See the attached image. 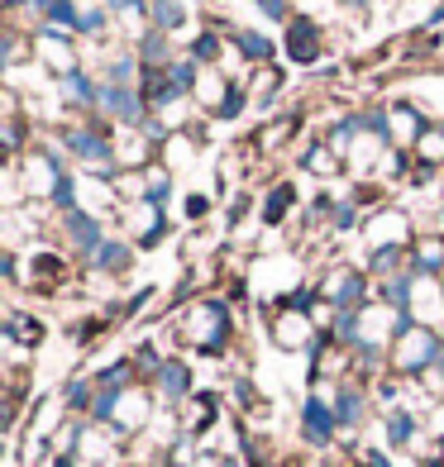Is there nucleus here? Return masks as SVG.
<instances>
[{
  "instance_id": "22",
  "label": "nucleus",
  "mask_w": 444,
  "mask_h": 467,
  "mask_svg": "<svg viewBox=\"0 0 444 467\" xmlns=\"http://www.w3.org/2000/svg\"><path fill=\"white\" fill-rule=\"evenodd\" d=\"M334 420H344V424H354V420H358V396H354V391H344V396H340V406H334Z\"/></svg>"
},
{
  "instance_id": "13",
  "label": "nucleus",
  "mask_w": 444,
  "mask_h": 467,
  "mask_svg": "<svg viewBox=\"0 0 444 467\" xmlns=\"http://www.w3.org/2000/svg\"><path fill=\"white\" fill-rule=\"evenodd\" d=\"M291 57L296 62H311L315 57V29L311 25H296L291 29Z\"/></svg>"
},
{
  "instance_id": "6",
  "label": "nucleus",
  "mask_w": 444,
  "mask_h": 467,
  "mask_svg": "<svg viewBox=\"0 0 444 467\" xmlns=\"http://www.w3.org/2000/svg\"><path fill=\"white\" fill-rule=\"evenodd\" d=\"M68 148H72L77 158H91V162H105V158H111V143L96 139V130H72V134H68Z\"/></svg>"
},
{
  "instance_id": "24",
  "label": "nucleus",
  "mask_w": 444,
  "mask_h": 467,
  "mask_svg": "<svg viewBox=\"0 0 444 467\" xmlns=\"http://www.w3.org/2000/svg\"><path fill=\"white\" fill-rule=\"evenodd\" d=\"M439 258H444V244H420V253H416L420 267H439Z\"/></svg>"
},
{
  "instance_id": "11",
  "label": "nucleus",
  "mask_w": 444,
  "mask_h": 467,
  "mask_svg": "<svg viewBox=\"0 0 444 467\" xmlns=\"http://www.w3.org/2000/svg\"><path fill=\"white\" fill-rule=\"evenodd\" d=\"M34 5H38L44 19H53V25H77V19H81L72 0H34Z\"/></svg>"
},
{
  "instance_id": "8",
  "label": "nucleus",
  "mask_w": 444,
  "mask_h": 467,
  "mask_svg": "<svg viewBox=\"0 0 444 467\" xmlns=\"http://www.w3.org/2000/svg\"><path fill=\"white\" fill-rule=\"evenodd\" d=\"M306 434H311V443H325L330 434H334V415L321 406V400H306Z\"/></svg>"
},
{
  "instance_id": "18",
  "label": "nucleus",
  "mask_w": 444,
  "mask_h": 467,
  "mask_svg": "<svg viewBox=\"0 0 444 467\" xmlns=\"http://www.w3.org/2000/svg\"><path fill=\"white\" fill-rule=\"evenodd\" d=\"M143 62H148V67H163V62H167V44H163V38H153V34L143 38Z\"/></svg>"
},
{
  "instance_id": "32",
  "label": "nucleus",
  "mask_w": 444,
  "mask_h": 467,
  "mask_svg": "<svg viewBox=\"0 0 444 467\" xmlns=\"http://www.w3.org/2000/svg\"><path fill=\"white\" fill-rule=\"evenodd\" d=\"M259 5H263L272 19H282V0H259Z\"/></svg>"
},
{
  "instance_id": "35",
  "label": "nucleus",
  "mask_w": 444,
  "mask_h": 467,
  "mask_svg": "<svg viewBox=\"0 0 444 467\" xmlns=\"http://www.w3.org/2000/svg\"><path fill=\"white\" fill-rule=\"evenodd\" d=\"M220 467H235V462H220Z\"/></svg>"
},
{
  "instance_id": "36",
  "label": "nucleus",
  "mask_w": 444,
  "mask_h": 467,
  "mask_svg": "<svg viewBox=\"0 0 444 467\" xmlns=\"http://www.w3.org/2000/svg\"><path fill=\"white\" fill-rule=\"evenodd\" d=\"M10 5H19V0H10Z\"/></svg>"
},
{
  "instance_id": "27",
  "label": "nucleus",
  "mask_w": 444,
  "mask_h": 467,
  "mask_svg": "<svg viewBox=\"0 0 444 467\" xmlns=\"http://www.w3.org/2000/svg\"><path fill=\"white\" fill-rule=\"evenodd\" d=\"M220 110H225V115H239V110H244V91H225Z\"/></svg>"
},
{
  "instance_id": "29",
  "label": "nucleus",
  "mask_w": 444,
  "mask_h": 467,
  "mask_svg": "<svg viewBox=\"0 0 444 467\" xmlns=\"http://www.w3.org/2000/svg\"><path fill=\"white\" fill-rule=\"evenodd\" d=\"M100 25H105V19H100V10H87V15L77 19V29H100Z\"/></svg>"
},
{
  "instance_id": "26",
  "label": "nucleus",
  "mask_w": 444,
  "mask_h": 467,
  "mask_svg": "<svg viewBox=\"0 0 444 467\" xmlns=\"http://www.w3.org/2000/svg\"><path fill=\"white\" fill-rule=\"evenodd\" d=\"M148 196H153V201L167 196V172H158V167H153V177H148Z\"/></svg>"
},
{
  "instance_id": "3",
  "label": "nucleus",
  "mask_w": 444,
  "mask_h": 467,
  "mask_svg": "<svg viewBox=\"0 0 444 467\" xmlns=\"http://www.w3.org/2000/svg\"><path fill=\"white\" fill-rule=\"evenodd\" d=\"M325 296H330V301H340L344 310H354L358 296H364V277L349 272V267H334L330 277H325Z\"/></svg>"
},
{
  "instance_id": "28",
  "label": "nucleus",
  "mask_w": 444,
  "mask_h": 467,
  "mask_svg": "<svg viewBox=\"0 0 444 467\" xmlns=\"http://www.w3.org/2000/svg\"><path fill=\"white\" fill-rule=\"evenodd\" d=\"M311 167H315V172H321V177H330V153H325V148H315V153H311Z\"/></svg>"
},
{
  "instance_id": "1",
  "label": "nucleus",
  "mask_w": 444,
  "mask_h": 467,
  "mask_svg": "<svg viewBox=\"0 0 444 467\" xmlns=\"http://www.w3.org/2000/svg\"><path fill=\"white\" fill-rule=\"evenodd\" d=\"M439 358H444L439 353V338L430 329H416V325L401 329V344H396V368L401 372H430Z\"/></svg>"
},
{
  "instance_id": "7",
  "label": "nucleus",
  "mask_w": 444,
  "mask_h": 467,
  "mask_svg": "<svg viewBox=\"0 0 444 467\" xmlns=\"http://www.w3.org/2000/svg\"><path fill=\"white\" fill-rule=\"evenodd\" d=\"M272 338H278L282 348H301L306 338H311V325L301 320V315H282V320L272 325Z\"/></svg>"
},
{
  "instance_id": "34",
  "label": "nucleus",
  "mask_w": 444,
  "mask_h": 467,
  "mask_svg": "<svg viewBox=\"0 0 444 467\" xmlns=\"http://www.w3.org/2000/svg\"><path fill=\"white\" fill-rule=\"evenodd\" d=\"M58 467H77V458H58Z\"/></svg>"
},
{
  "instance_id": "10",
  "label": "nucleus",
  "mask_w": 444,
  "mask_h": 467,
  "mask_svg": "<svg viewBox=\"0 0 444 467\" xmlns=\"http://www.w3.org/2000/svg\"><path fill=\"white\" fill-rule=\"evenodd\" d=\"M68 229H72V239L87 248V253H100V229H96V220H87L81 210H72V215H68Z\"/></svg>"
},
{
  "instance_id": "5",
  "label": "nucleus",
  "mask_w": 444,
  "mask_h": 467,
  "mask_svg": "<svg viewBox=\"0 0 444 467\" xmlns=\"http://www.w3.org/2000/svg\"><path fill=\"white\" fill-rule=\"evenodd\" d=\"M387 124H392V139L396 143H420V115L411 110V105H392V110H387Z\"/></svg>"
},
{
  "instance_id": "23",
  "label": "nucleus",
  "mask_w": 444,
  "mask_h": 467,
  "mask_svg": "<svg viewBox=\"0 0 444 467\" xmlns=\"http://www.w3.org/2000/svg\"><path fill=\"white\" fill-rule=\"evenodd\" d=\"M216 415V406H210V396H196V406L186 410V420H196V430H206V420Z\"/></svg>"
},
{
  "instance_id": "2",
  "label": "nucleus",
  "mask_w": 444,
  "mask_h": 467,
  "mask_svg": "<svg viewBox=\"0 0 444 467\" xmlns=\"http://www.w3.org/2000/svg\"><path fill=\"white\" fill-rule=\"evenodd\" d=\"M225 334H229V315H225V306H196L192 315H186V338H192L196 348L216 353V348L225 344Z\"/></svg>"
},
{
  "instance_id": "19",
  "label": "nucleus",
  "mask_w": 444,
  "mask_h": 467,
  "mask_svg": "<svg viewBox=\"0 0 444 467\" xmlns=\"http://www.w3.org/2000/svg\"><path fill=\"white\" fill-rule=\"evenodd\" d=\"M373 234H377V239H401V234H407V220H401V215H387V220L373 224Z\"/></svg>"
},
{
  "instance_id": "14",
  "label": "nucleus",
  "mask_w": 444,
  "mask_h": 467,
  "mask_svg": "<svg viewBox=\"0 0 444 467\" xmlns=\"http://www.w3.org/2000/svg\"><path fill=\"white\" fill-rule=\"evenodd\" d=\"M153 15L163 29H177L182 25V0H153Z\"/></svg>"
},
{
  "instance_id": "15",
  "label": "nucleus",
  "mask_w": 444,
  "mask_h": 467,
  "mask_svg": "<svg viewBox=\"0 0 444 467\" xmlns=\"http://www.w3.org/2000/svg\"><path fill=\"white\" fill-rule=\"evenodd\" d=\"M239 38V48L253 57V62H263V57H272V44H268V38L263 34H235Z\"/></svg>"
},
{
  "instance_id": "31",
  "label": "nucleus",
  "mask_w": 444,
  "mask_h": 467,
  "mask_svg": "<svg viewBox=\"0 0 444 467\" xmlns=\"http://www.w3.org/2000/svg\"><path fill=\"white\" fill-rule=\"evenodd\" d=\"M334 224L349 229V224H354V205H340V210H334Z\"/></svg>"
},
{
  "instance_id": "30",
  "label": "nucleus",
  "mask_w": 444,
  "mask_h": 467,
  "mask_svg": "<svg viewBox=\"0 0 444 467\" xmlns=\"http://www.w3.org/2000/svg\"><path fill=\"white\" fill-rule=\"evenodd\" d=\"M216 48H220V44H216L210 34H206V38H196V53H201V57H216Z\"/></svg>"
},
{
  "instance_id": "25",
  "label": "nucleus",
  "mask_w": 444,
  "mask_h": 467,
  "mask_svg": "<svg viewBox=\"0 0 444 467\" xmlns=\"http://www.w3.org/2000/svg\"><path fill=\"white\" fill-rule=\"evenodd\" d=\"M387 434H392V443H407L411 439V420L407 415H392L387 420Z\"/></svg>"
},
{
  "instance_id": "21",
  "label": "nucleus",
  "mask_w": 444,
  "mask_h": 467,
  "mask_svg": "<svg viewBox=\"0 0 444 467\" xmlns=\"http://www.w3.org/2000/svg\"><path fill=\"white\" fill-rule=\"evenodd\" d=\"M291 205V186H278V191H272V201H268V210H263V215L268 220H282V210Z\"/></svg>"
},
{
  "instance_id": "12",
  "label": "nucleus",
  "mask_w": 444,
  "mask_h": 467,
  "mask_svg": "<svg viewBox=\"0 0 444 467\" xmlns=\"http://www.w3.org/2000/svg\"><path fill=\"white\" fill-rule=\"evenodd\" d=\"M158 381H163V391H167V396H182L186 387H192V377H186L182 363H163V368H158Z\"/></svg>"
},
{
  "instance_id": "4",
  "label": "nucleus",
  "mask_w": 444,
  "mask_h": 467,
  "mask_svg": "<svg viewBox=\"0 0 444 467\" xmlns=\"http://www.w3.org/2000/svg\"><path fill=\"white\" fill-rule=\"evenodd\" d=\"M38 53H44V62L53 72H62V77H72V67H77V57H72V48L62 44L58 34H38Z\"/></svg>"
},
{
  "instance_id": "33",
  "label": "nucleus",
  "mask_w": 444,
  "mask_h": 467,
  "mask_svg": "<svg viewBox=\"0 0 444 467\" xmlns=\"http://www.w3.org/2000/svg\"><path fill=\"white\" fill-rule=\"evenodd\" d=\"M430 381H435V387H439V391H444V358H439V363H435V368H430Z\"/></svg>"
},
{
  "instance_id": "17",
  "label": "nucleus",
  "mask_w": 444,
  "mask_h": 467,
  "mask_svg": "<svg viewBox=\"0 0 444 467\" xmlns=\"http://www.w3.org/2000/svg\"><path fill=\"white\" fill-rule=\"evenodd\" d=\"M62 96H68V100H91V81L87 77H62Z\"/></svg>"
},
{
  "instance_id": "16",
  "label": "nucleus",
  "mask_w": 444,
  "mask_h": 467,
  "mask_svg": "<svg viewBox=\"0 0 444 467\" xmlns=\"http://www.w3.org/2000/svg\"><path fill=\"white\" fill-rule=\"evenodd\" d=\"M96 258H100V267H130V248H120V244H100V253H96Z\"/></svg>"
},
{
  "instance_id": "20",
  "label": "nucleus",
  "mask_w": 444,
  "mask_h": 467,
  "mask_svg": "<svg viewBox=\"0 0 444 467\" xmlns=\"http://www.w3.org/2000/svg\"><path fill=\"white\" fill-rule=\"evenodd\" d=\"M420 158H444V130L420 134Z\"/></svg>"
},
{
  "instance_id": "9",
  "label": "nucleus",
  "mask_w": 444,
  "mask_h": 467,
  "mask_svg": "<svg viewBox=\"0 0 444 467\" xmlns=\"http://www.w3.org/2000/svg\"><path fill=\"white\" fill-rule=\"evenodd\" d=\"M100 96H105V105H111V115H120V119H139L143 115V105L134 100L130 87H111V91H100Z\"/></svg>"
}]
</instances>
